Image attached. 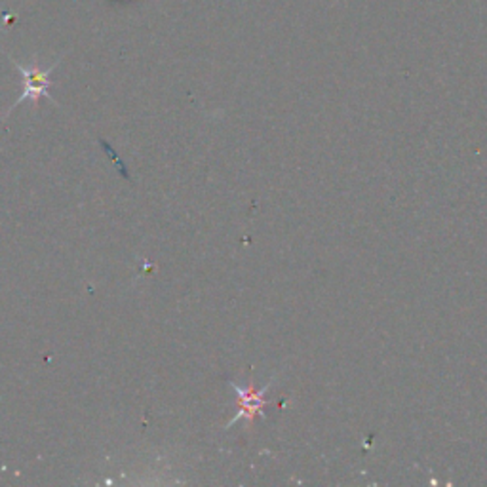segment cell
Listing matches in <instances>:
<instances>
[{"mask_svg":"<svg viewBox=\"0 0 487 487\" xmlns=\"http://www.w3.org/2000/svg\"><path fill=\"white\" fill-rule=\"evenodd\" d=\"M10 61H12V65L23 75V84H25V86H23V94L20 96V99H17V101L10 107L8 113H6V117L15 109L17 105H22V103L27 101V99L33 101L34 109H39V99H41V98H46V99H50L52 103H56V101H53V98L50 96V92H48V89H50L52 84H53L52 79H50V75L53 73V69H56V67L60 65L61 60L53 61V65L48 67V69H41L37 60L33 61L31 67H23V65L17 63L15 60H12V58H10ZM56 105H58V103H56Z\"/></svg>","mask_w":487,"mask_h":487,"instance_id":"6da1fadb","label":"cell"},{"mask_svg":"<svg viewBox=\"0 0 487 487\" xmlns=\"http://www.w3.org/2000/svg\"><path fill=\"white\" fill-rule=\"evenodd\" d=\"M230 389L237 392V406H239V411L234 417L227 423L225 428H230L234 423L240 421V419H248V421H254L256 417H259V415H263V407L267 406V398L265 394L268 392V389L273 387V381H270L267 387H263L261 390H254L251 387L244 389L240 385H237L234 381H229Z\"/></svg>","mask_w":487,"mask_h":487,"instance_id":"7a4b0ae2","label":"cell"}]
</instances>
